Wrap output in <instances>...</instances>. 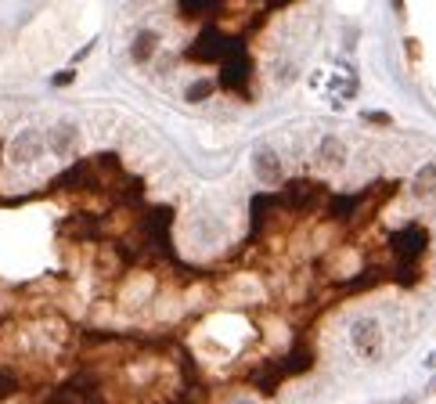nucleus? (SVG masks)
I'll return each instance as SVG.
<instances>
[{"instance_id": "obj_1", "label": "nucleus", "mask_w": 436, "mask_h": 404, "mask_svg": "<svg viewBox=\"0 0 436 404\" xmlns=\"http://www.w3.org/2000/svg\"><path fill=\"white\" fill-rule=\"evenodd\" d=\"M425 245H429L425 224H408V228L393 231V238H390V250H393L397 267H418L422 257H425Z\"/></svg>"}, {"instance_id": "obj_2", "label": "nucleus", "mask_w": 436, "mask_h": 404, "mask_svg": "<svg viewBox=\"0 0 436 404\" xmlns=\"http://www.w3.org/2000/svg\"><path fill=\"white\" fill-rule=\"evenodd\" d=\"M350 347L361 361H379L382 350H386V336H382V325L379 318H354L350 322Z\"/></svg>"}, {"instance_id": "obj_3", "label": "nucleus", "mask_w": 436, "mask_h": 404, "mask_svg": "<svg viewBox=\"0 0 436 404\" xmlns=\"http://www.w3.org/2000/svg\"><path fill=\"white\" fill-rule=\"evenodd\" d=\"M8 155H11V163H15L18 170L37 166V163L44 159V155H47V134L37 130V127H22V130L11 137Z\"/></svg>"}, {"instance_id": "obj_4", "label": "nucleus", "mask_w": 436, "mask_h": 404, "mask_svg": "<svg viewBox=\"0 0 436 404\" xmlns=\"http://www.w3.org/2000/svg\"><path fill=\"white\" fill-rule=\"evenodd\" d=\"M253 76V61H249V51L242 40H235L231 54L220 61V76H216V87L224 90H238V94H245V80Z\"/></svg>"}, {"instance_id": "obj_5", "label": "nucleus", "mask_w": 436, "mask_h": 404, "mask_svg": "<svg viewBox=\"0 0 436 404\" xmlns=\"http://www.w3.org/2000/svg\"><path fill=\"white\" fill-rule=\"evenodd\" d=\"M231 47H235V40H228L216 25H206L184 58H188V61H224L231 54Z\"/></svg>"}, {"instance_id": "obj_6", "label": "nucleus", "mask_w": 436, "mask_h": 404, "mask_svg": "<svg viewBox=\"0 0 436 404\" xmlns=\"http://www.w3.org/2000/svg\"><path fill=\"white\" fill-rule=\"evenodd\" d=\"M253 177L263 184V188L285 184V163H282V155H278L274 145H256L253 148Z\"/></svg>"}, {"instance_id": "obj_7", "label": "nucleus", "mask_w": 436, "mask_h": 404, "mask_svg": "<svg viewBox=\"0 0 436 404\" xmlns=\"http://www.w3.org/2000/svg\"><path fill=\"white\" fill-rule=\"evenodd\" d=\"M76 148H80V127L73 119H58L47 130V152H54L58 159H73Z\"/></svg>"}, {"instance_id": "obj_8", "label": "nucleus", "mask_w": 436, "mask_h": 404, "mask_svg": "<svg viewBox=\"0 0 436 404\" xmlns=\"http://www.w3.org/2000/svg\"><path fill=\"white\" fill-rule=\"evenodd\" d=\"M347 159H350V148H347V141H342V137L325 134L318 141V166L321 170H342V166H347Z\"/></svg>"}, {"instance_id": "obj_9", "label": "nucleus", "mask_w": 436, "mask_h": 404, "mask_svg": "<svg viewBox=\"0 0 436 404\" xmlns=\"http://www.w3.org/2000/svg\"><path fill=\"white\" fill-rule=\"evenodd\" d=\"M318 184H310V180H292L285 184V195H282V206H289L292 213H303V209H314L318 206Z\"/></svg>"}, {"instance_id": "obj_10", "label": "nucleus", "mask_w": 436, "mask_h": 404, "mask_svg": "<svg viewBox=\"0 0 436 404\" xmlns=\"http://www.w3.org/2000/svg\"><path fill=\"white\" fill-rule=\"evenodd\" d=\"M159 44H163V37L155 33V29H137L134 40H130V58H134V66H148V61L159 54Z\"/></svg>"}, {"instance_id": "obj_11", "label": "nucleus", "mask_w": 436, "mask_h": 404, "mask_svg": "<svg viewBox=\"0 0 436 404\" xmlns=\"http://www.w3.org/2000/svg\"><path fill=\"white\" fill-rule=\"evenodd\" d=\"M364 199H368L364 192H350V195H332V199H328V213H332V221H339V224H342V221H354V213H357V209L364 206Z\"/></svg>"}, {"instance_id": "obj_12", "label": "nucleus", "mask_w": 436, "mask_h": 404, "mask_svg": "<svg viewBox=\"0 0 436 404\" xmlns=\"http://www.w3.org/2000/svg\"><path fill=\"white\" fill-rule=\"evenodd\" d=\"M411 192L425 202H436V163H425L415 177H411Z\"/></svg>"}, {"instance_id": "obj_13", "label": "nucleus", "mask_w": 436, "mask_h": 404, "mask_svg": "<svg viewBox=\"0 0 436 404\" xmlns=\"http://www.w3.org/2000/svg\"><path fill=\"white\" fill-rule=\"evenodd\" d=\"M177 8L184 18L192 22H206L213 11H220V0H177Z\"/></svg>"}, {"instance_id": "obj_14", "label": "nucleus", "mask_w": 436, "mask_h": 404, "mask_svg": "<svg viewBox=\"0 0 436 404\" xmlns=\"http://www.w3.org/2000/svg\"><path fill=\"white\" fill-rule=\"evenodd\" d=\"M278 365H282L285 376H299V372H306L310 365H314V354H310V347H296L292 354H285Z\"/></svg>"}, {"instance_id": "obj_15", "label": "nucleus", "mask_w": 436, "mask_h": 404, "mask_svg": "<svg viewBox=\"0 0 436 404\" xmlns=\"http://www.w3.org/2000/svg\"><path fill=\"white\" fill-rule=\"evenodd\" d=\"M213 94H216V80H209V76L192 80L188 87H184V98H188L192 105H195V102H206V98H213Z\"/></svg>"}, {"instance_id": "obj_16", "label": "nucleus", "mask_w": 436, "mask_h": 404, "mask_svg": "<svg viewBox=\"0 0 436 404\" xmlns=\"http://www.w3.org/2000/svg\"><path fill=\"white\" fill-rule=\"evenodd\" d=\"M382 282V271L379 267H371V271H364V274H354L350 282H347V293H361V289H375Z\"/></svg>"}, {"instance_id": "obj_17", "label": "nucleus", "mask_w": 436, "mask_h": 404, "mask_svg": "<svg viewBox=\"0 0 436 404\" xmlns=\"http://www.w3.org/2000/svg\"><path fill=\"white\" fill-rule=\"evenodd\" d=\"M80 76H76V69H58L54 76H51V87H73Z\"/></svg>"}, {"instance_id": "obj_18", "label": "nucleus", "mask_w": 436, "mask_h": 404, "mask_svg": "<svg viewBox=\"0 0 436 404\" xmlns=\"http://www.w3.org/2000/svg\"><path fill=\"white\" fill-rule=\"evenodd\" d=\"M15 376H8V372H0V400H4V397H11L15 393Z\"/></svg>"}, {"instance_id": "obj_19", "label": "nucleus", "mask_w": 436, "mask_h": 404, "mask_svg": "<svg viewBox=\"0 0 436 404\" xmlns=\"http://www.w3.org/2000/svg\"><path fill=\"white\" fill-rule=\"evenodd\" d=\"M361 119H368V123H375V127H390V123H393V119H390L386 112H361Z\"/></svg>"}, {"instance_id": "obj_20", "label": "nucleus", "mask_w": 436, "mask_h": 404, "mask_svg": "<svg viewBox=\"0 0 436 404\" xmlns=\"http://www.w3.org/2000/svg\"><path fill=\"white\" fill-rule=\"evenodd\" d=\"M404 47H408V58H411V61H418V54H422V44H418L415 37H408V40H404Z\"/></svg>"}, {"instance_id": "obj_21", "label": "nucleus", "mask_w": 436, "mask_h": 404, "mask_svg": "<svg viewBox=\"0 0 436 404\" xmlns=\"http://www.w3.org/2000/svg\"><path fill=\"white\" fill-rule=\"evenodd\" d=\"M390 8H393L397 15H404V0H390Z\"/></svg>"}, {"instance_id": "obj_22", "label": "nucleus", "mask_w": 436, "mask_h": 404, "mask_svg": "<svg viewBox=\"0 0 436 404\" xmlns=\"http://www.w3.org/2000/svg\"><path fill=\"white\" fill-rule=\"evenodd\" d=\"M270 4H274V8H285V4H292V0H270Z\"/></svg>"}, {"instance_id": "obj_23", "label": "nucleus", "mask_w": 436, "mask_h": 404, "mask_svg": "<svg viewBox=\"0 0 436 404\" xmlns=\"http://www.w3.org/2000/svg\"><path fill=\"white\" fill-rule=\"evenodd\" d=\"M235 404H256V400H249V397H242V400H235Z\"/></svg>"}, {"instance_id": "obj_24", "label": "nucleus", "mask_w": 436, "mask_h": 404, "mask_svg": "<svg viewBox=\"0 0 436 404\" xmlns=\"http://www.w3.org/2000/svg\"><path fill=\"white\" fill-rule=\"evenodd\" d=\"M429 393H436V376H432V383H429Z\"/></svg>"}, {"instance_id": "obj_25", "label": "nucleus", "mask_w": 436, "mask_h": 404, "mask_svg": "<svg viewBox=\"0 0 436 404\" xmlns=\"http://www.w3.org/2000/svg\"><path fill=\"white\" fill-rule=\"evenodd\" d=\"M404 404H415V400H404Z\"/></svg>"}]
</instances>
